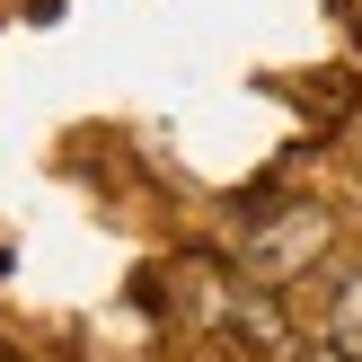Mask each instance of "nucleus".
<instances>
[{
    "label": "nucleus",
    "mask_w": 362,
    "mask_h": 362,
    "mask_svg": "<svg viewBox=\"0 0 362 362\" xmlns=\"http://www.w3.org/2000/svg\"><path fill=\"white\" fill-rule=\"evenodd\" d=\"M310 362H345V354H327V345H318V354H310Z\"/></svg>",
    "instance_id": "7ed1b4c3"
},
{
    "label": "nucleus",
    "mask_w": 362,
    "mask_h": 362,
    "mask_svg": "<svg viewBox=\"0 0 362 362\" xmlns=\"http://www.w3.org/2000/svg\"><path fill=\"white\" fill-rule=\"evenodd\" d=\"M318 247H327V212L292 204L274 212V221H247V283H300V265H318Z\"/></svg>",
    "instance_id": "f257e3e1"
},
{
    "label": "nucleus",
    "mask_w": 362,
    "mask_h": 362,
    "mask_svg": "<svg viewBox=\"0 0 362 362\" xmlns=\"http://www.w3.org/2000/svg\"><path fill=\"white\" fill-rule=\"evenodd\" d=\"M318 345L345 354V362H362V265H345V274L318 292Z\"/></svg>",
    "instance_id": "f03ea898"
}]
</instances>
